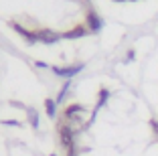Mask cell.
Wrapping results in <instances>:
<instances>
[{
    "label": "cell",
    "mask_w": 158,
    "mask_h": 156,
    "mask_svg": "<svg viewBox=\"0 0 158 156\" xmlns=\"http://www.w3.org/2000/svg\"><path fill=\"white\" fill-rule=\"evenodd\" d=\"M57 134H59L61 148H63L65 152L77 150V148H75V130L71 128L67 122H59V126H57Z\"/></svg>",
    "instance_id": "cell-1"
},
{
    "label": "cell",
    "mask_w": 158,
    "mask_h": 156,
    "mask_svg": "<svg viewBox=\"0 0 158 156\" xmlns=\"http://www.w3.org/2000/svg\"><path fill=\"white\" fill-rule=\"evenodd\" d=\"M83 112L85 108L79 106V103H69V106L63 108V122H67V124L71 126V128L75 130V124L81 126V118H83Z\"/></svg>",
    "instance_id": "cell-2"
},
{
    "label": "cell",
    "mask_w": 158,
    "mask_h": 156,
    "mask_svg": "<svg viewBox=\"0 0 158 156\" xmlns=\"http://www.w3.org/2000/svg\"><path fill=\"white\" fill-rule=\"evenodd\" d=\"M35 32H37V41L43 43V45H55L63 39V35L55 28H37Z\"/></svg>",
    "instance_id": "cell-3"
},
{
    "label": "cell",
    "mask_w": 158,
    "mask_h": 156,
    "mask_svg": "<svg viewBox=\"0 0 158 156\" xmlns=\"http://www.w3.org/2000/svg\"><path fill=\"white\" fill-rule=\"evenodd\" d=\"M8 27L12 28V31L16 32V35H20V37L24 39V43H28V45H35V43H39V41H37V32L31 31V28L23 27V24H19V23H14V20H10Z\"/></svg>",
    "instance_id": "cell-4"
},
{
    "label": "cell",
    "mask_w": 158,
    "mask_h": 156,
    "mask_svg": "<svg viewBox=\"0 0 158 156\" xmlns=\"http://www.w3.org/2000/svg\"><path fill=\"white\" fill-rule=\"evenodd\" d=\"M81 69H83V63H77V65H65V67H57V65H53L51 71L57 75V77L71 79V77H75V75H77Z\"/></svg>",
    "instance_id": "cell-5"
},
{
    "label": "cell",
    "mask_w": 158,
    "mask_h": 156,
    "mask_svg": "<svg viewBox=\"0 0 158 156\" xmlns=\"http://www.w3.org/2000/svg\"><path fill=\"white\" fill-rule=\"evenodd\" d=\"M85 27L89 28V32H99L103 28V20H102V16H99L98 12L93 8H89L87 12H85Z\"/></svg>",
    "instance_id": "cell-6"
},
{
    "label": "cell",
    "mask_w": 158,
    "mask_h": 156,
    "mask_svg": "<svg viewBox=\"0 0 158 156\" xmlns=\"http://www.w3.org/2000/svg\"><path fill=\"white\" fill-rule=\"evenodd\" d=\"M61 35H63V39H67V41H75V39L87 37V35H91V32H89V28L85 27V24H77V27L69 28V31L61 32Z\"/></svg>",
    "instance_id": "cell-7"
},
{
    "label": "cell",
    "mask_w": 158,
    "mask_h": 156,
    "mask_svg": "<svg viewBox=\"0 0 158 156\" xmlns=\"http://www.w3.org/2000/svg\"><path fill=\"white\" fill-rule=\"evenodd\" d=\"M107 99H110V89L107 87H102L98 91V101H95V110H93V114H91V118H89V124H91L93 120H95V116H98V112L102 110L103 106L107 103Z\"/></svg>",
    "instance_id": "cell-8"
},
{
    "label": "cell",
    "mask_w": 158,
    "mask_h": 156,
    "mask_svg": "<svg viewBox=\"0 0 158 156\" xmlns=\"http://www.w3.org/2000/svg\"><path fill=\"white\" fill-rule=\"evenodd\" d=\"M45 114L49 116V118H55V116H57V101L51 99V97H47V99H45Z\"/></svg>",
    "instance_id": "cell-9"
},
{
    "label": "cell",
    "mask_w": 158,
    "mask_h": 156,
    "mask_svg": "<svg viewBox=\"0 0 158 156\" xmlns=\"http://www.w3.org/2000/svg\"><path fill=\"white\" fill-rule=\"evenodd\" d=\"M27 120L31 128H39V112L35 108H27Z\"/></svg>",
    "instance_id": "cell-10"
},
{
    "label": "cell",
    "mask_w": 158,
    "mask_h": 156,
    "mask_svg": "<svg viewBox=\"0 0 158 156\" xmlns=\"http://www.w3.org/2000/svg\"><path fill=\"white\" fill-rule=\"evenodd\" d=\"M69 85H71V79H67V81H65V85L61 87L59 95L55 97V101H57V103H63V101H65V97H67V91H69Z\"/></svg>",
    "instance_id": "cell-11"
},
{
    "label": "cell",
    "mask_w": 158,
    "mask_h": 156,
    "mask_svg": "<svg viewBox=\"0 0 158 156\" xmlns=\"http://www.w3.org/2000/svg\"><path fill=\"white\" fill-rule=\"evenodd\" d=\"M2 124H4V126H16V128H20V122H19V120H2Z\"/></svg>",
    "instance_id": "cell-12"
},
{
    "label": "cell",
    "mask_w": 158,
    "mask_h": 156,
    "mask_svg": "<svg viewBox=\"0 0 158 156\" xmlns=\"http://www.w3.org/2000/svg\"><path fill=\"white\" fill-rule=\"evenodd\" d=\"M150 128H152V132L156 134V138H158V120H150Z\"/></svg>",
    "instance_id": "cell-13"
},
{
    "label": "cell",
    "mask_w": 158,
    "mask_h": 156,
    "mask_svg": "<svg viewBox=\"0 0 158 156\" xmlns=\"http://www.w3.org/2000/svg\"><path fill=\"white\" fill-rule=\"evenodd\" d=\"M35 65H37L39 69H51V67H49V65L45 63V61H35Z\"/></svg>",
    "instance_id": "cell-14"
},
{
    "label": "cell",
    "mask_w": 158,
    "mask_h": 156,
    "mask_svg": "<svg viewBox=\"0 0 158 156\" xmlns=\"http://www.w3.org/2000/svg\"><path fill=\"white\" fill-rule=\"evenodd\" d=\"M134 57H136V53H134V51H128V55H126V63H128V61H134Z\"/></svg>",
    "instance_id": "cell-15"
},
{
    "label": "cell",
    "mask_w": 158,
    "mask_h": 156,
    "mask_svg": "<svg viewBox=\"0 0 158 156\" xmlns=\"http://www.w3.org/2000/svg\"><path fill=\"white\" fill-rule=\"evenodd\" d=\"M114 2H136V0H114Z\"/></svg>",
    "instance_id": "cell-16"
},
{
    "label": "cell",
    "mask_w": 158,
    "mask_h": 156,
    "mask_svg": "<svg viewBox=\"0 0 158 156\" xmlns=\"http://www.w3.org/2000/svg\"><path fill=\"white\" fill-rule=\"evenodd\" d=\"M51 156H59V154H51Z\"/></svg>",
    "instance_id": "cell-17"
}]
</instances>
